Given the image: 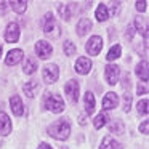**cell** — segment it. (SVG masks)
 I'll use <instances>...</instances> for the list:
<instances>
[{"label":"cell","instance_id":"30","mask_svg":"<svg viewBox=\"0 0 149 149\" xmlns=\"http://www.w3.org/2000/svg\"><path fill=\"white\" fill-rule=\"evenodd\" d=\"M148 93V87H146L144 82H139L138 85H136V95H146Z\"/></svg>","mask_w":149,"mask_h":149},{"label":"cell","instance_id":"4","mask_svg":"<svg viewBox=\"0 0 149 149\" xmlns=\"http://www.w3.org/2000/svg\"><path fill=\"white\" fill-rule=\"evenodd\" d=\"M64 93L68 96V100L71 101L72 104H75L79 101V93H80V87H79V82L77 80H69L68 84L64 85Z\"/></svg>","mask_w":149,"mask_h":149},{"label":"cell","instance_id":"5","mask_svg":"<svg viewBox=\"0 0 149 149\" xmlns=\"http://www.w3.org/2000/svg\"><path fill=\"white\" fill-rule=\"evenodd\" d=\"M42 77L45 84H55L59 77V68L56 64H47L42 71Z\"/></svg>","mask_w":149,"mask_h":149},{"label":"cell","instance_id":"8","mask_svg":"<svg viewBox=\"0 0 149 149\" xmlns=\"http://www.w3.org/2000/svg\"><path fill=\"white\" fill-rule=\"evenodd\" d=\"M103 50V39L100 36L90 37V40L87 42V53L91 56H98L100 52Z\"/></svg>","mask_w":149,"mask_h":149},{"label":"cell","instance_id":"29","mask_svg":"<svg viewBox=\"0 0 149 149\" xmlns=\"http://www.w3.org/2000/svg\"><path fill=\"white\" fill-rule=\"evenodd\" d=\"M130 107H132V95L127 93L125 95V101H123V111H125V112H128Z\"/></svg>","mask_w":149,"mask_h":149},{"label":"cell","instance_id":"22","mask_svg":"<svg viewBox=\"0 0 149 149\" xmlns=\"http://www.w3.org/2000/svg\"><path fill=\"white\" fill-rule=\"evenodd\" d=\"M107 122H109V117L106 116V112H100L98 116H95V119H93L95 128H103Z\"/></svg>","mask_w":149,"mask_h":149},{"label":"cell","instance_id":"34","mask_svg":"<svg viewBox=\"0 0 149 149\" xmlns=\"http://www.w3.org/2000/svg\"><path fill=\"white\" fill-rule=\"evenodd\" d=\"M133 34H135V27H133L132 24H130V26L127 27V40H128V42L133 39Z\"/></svg>","mask_w":149,"mask_h":149},{"label":"cell","instance_id":"20","mask_svg":"<svg viewBox=\"0 0 149 149\" xmlns=\"http://www.w3.org/2000/svg\"><path fill=\"white\" fill-rule=\"evenodd\" d=\"M37 88H39V82H37V80H29V82H26V84H24L23 91L26 93V96L32 98L34 95H36Z\"/></svg>","mask_w":149,"mask_h":149},{"label":"cell","instance_id":"6","mask_svg":"<svg viewBox=\"0 0 149 149\" xmlns=\"http://www.w3.org/2000/svg\"><path fill=\"white\" fill-rule=\"evenodd\" d=\"M19 36H21V31H19L18 23H10L7 26V29H5V34H3L5 40L8 43H16L19 40Z\"/></svg>","mask_w":149,"mask_h":149},{"label":"cell","instance_id":"25","mask_svg":"<svg viewBox=\"0 0 149 149\" xmlns=\"http://www.w3.org/2000/svg\"><path fill=\"white\" fill-rule=\"evenodd\" d=\"M123 123L120 122L119 119H114V120H111L109 122V132H112V133H117V135H120V133H123Z\"/></svg>","mask_w":149,"mask_h":149},{"label":"cell","instance_id":"27","mask_svg":"<svg viewBox=\"0 0 149 149\" xmlns=\"http://www.w3.org/2000/svg\"><path fill=\"white\" fill-rule=\"evenodd\" d=\"M63 48H64V55H66V56L75 55V45L71 42V40H66L64 45H63Z\"/></svg>","mask_w":149,"mask_h":149},{"label":"cell","instance_id":"3","mask_svg":"<svg viewBox=\"0 0 149 149\" xmlns=\"http://www.w3.org/2000/svg\"><path fill=\"white\" fill-rule=\"evenodd\" d=\"M42 31L47 34V37H52V39H58L61 31L58 29V21L53 16V13H47L42 19Z\"/></svg>","mask_w":149,"mask_h":149},{"label":"cell","instance_id":"23","mask_svg":"<svg viewBox=\"0 0 149 149\" xmlns=\"http://www.w3.org/2000/svg\"><path fill=\"white\" fill-rule=\"evenodd\" d=\"M120 53H122V47L120 45H112L109 48V52H107V55H106V59L107 61H116V59L120 56Z\"/></svg>","mask_w":149,"mask_h":149},{"label":"cell","instance_id":"33","mask_svg":"<svg viewBox=\"0 0 149 149\" xmlns=\"http://www.w3.org/2000/svg\"><path fill=\"white\" fill-rule=\"evenodd\" d=\"M139 132H141L143 135H148L149 133V120H144V122L139 125Z\"/></svg>","mask_w":149,"mask_h":149},{"label":"cell","instance_id":"11","mask_svg":"<svg viewBox=\"0 0 149 149\" xmlns=\"http://www.w3.org/2000/svg\"><path fill=\"white\" fill-rule=\"evenodd\" d=\"M75 72L80 75H87L88 72L91 71V59L87 58V56H80V58L75 61Z\"/></svg>","mask_w":149,"mask_h":149},{"label":"cell","instance_id":"2","mask_svg":"<svg viewBox=\"0 0 149 149\" xmlns=\"http://www.w3.org/2000/svg\"><path fill=\"white\" fill-rule=\"evenodd\" d=\"M42 104H43L45 109L52 111V112H55V114H59V112L64 111V100H63L58 93H52V91L43 93Z\"/></svg>","mask_w":149,"mask_h":149},{"label":"cell","instance_id":"9","mask_svg":"<svg viewBox=\"0 0 149 149\" xmlns=\"http://www.w3.org/2000/svg\"><path fill=\"white\" fill-rule=\"evenodd\" d=\"M104 77H106V82L109 85H116L117 80L120 77V69L117 64H107L106 69H104Z\"/></svg>","mask_w":149,"mask_h":149},{"label":"cell","instance_id":"38","mask_svg":"<svg viewBox=\"0 0 149 149\" xmlns=\"http://www.w3.org/2000/svg\"><path fill=\"white\" fill-rule=\"evenodd\" d=\"M0 56H2V45H0Z\"/></svg>","mask_w":149,"mask_h":149},{"label":"cell","instance_id":"19","mask_svg":"<svg viewBox=\"0 0 149 149\" xmlns=\"http://www.w3.org/2000/svg\"><path fill=\"white\" fill-rule=\"evenodd\" d=\"M95 16H96V19L100 21V23L106 21L107 18H109V8H107V5H104V3L98 5L96 11H95Z\"/></svg>","mask_w":149,"mask_h":149},{"label":"cell","instance_id":"31","mask_svg":"<svg viewBox=\"0 0 149 149\" xmlns=\"http://www.w3.org/2000/svg\"><path fill=\"white\" fill-rule=\"evenodd\" d=\"M111 136H104L103 138V141H101V146H100V149H112L111 148Z\"/></svg>","mask_w":149,"mask_h":149},{"label":"cell","instance_id":"28","mask_svg":"<svg viewBox=\"0 0 149 149\" xmlns=\"http://www.w3.org/2000/svg\"><path fill=\"white\" fill-rule=\"evenodd\" d=\"M119 10H120V2H112V3H111V13H109V16H116V15L119 13Z\"/></svg>","mask_w":149,"mask_h":149},{"label":"cell","instance_id":"26","mask_svg":"<svg viewBox=\"0 0 149 149\" xmlns=\"http://www.w3.org/2000/svg\"><path fill=\"white\" fill-rule=\"evenodd\" d=\"M136 112H138L141 117L148 116V112H149V101L148 100H141V101H139V103L136 104Z\"/></svg>","mask_w":149,"mask_h":149},{"label":"cell","instance_id":"39","mask_svg":"<svg viewBox=\"0 0 149 149\" xmlns=\"http://www.w3.org/2000/svg\"><path fill=\"white\" fill-rule=\"evenodd\" d=\"M63 149H66V148H63Z\"/></svg>","mask_w":149,"mask_h":149},{"label":"cell","instance_id":"15","mask_svg":"<svg viewBox=\"0 0 149 149\" xmlns=\"http://www.w3.org/2000/svg\"><path fill=\"white\" fill-rule=\"evenodd\" d=\"M117 106H119V96H117L116 93L109 91V93L104 95V98H103V107H104V109H106V111L116 109Z\"/></svg>","mask_w":149,"mask_h":149},{"label":"cell","instance_id":"16","mask_svg":"<svg viewBox=\"0 0 149 149\" xmlns=\"http://www.w3.org/2000/svg\"><path fill=\"white\" fill-rule=\"evenodd\" d=\"M136 75H138L139 80L144 82V84L149 80V64H148L146 59H141L139 64L136 66Z\"/></svg>","mask_w":149,"mask_h":149},{"label":"cell","instance_id":"10","mask_svg":"<svg viewBox=\"0 0 149 149\" xmlns=\"http://www.w3.org/2000/svg\"><path fill=\"white\" fill-rule=\"evenodd\" d=\"M75 10H77V3H74V2H68V3H58L59 16H61L64 21H69V19H71V16L75 13Z\"/></svg>","mask_w":149,"mask_h":149},{"label":"cell","instance_id":"35","mask_svg":"<svg viewBox=\"0 0 149 149\" xmlns=\"http://www.w3.org/2000/svg\"><path fill=\"white\" fill-rule=\"evenodd\" d=\"M8 11V2H0V15H5Z\"/></svg>","mask_w":149,"mask_h":149},{"label":"cell","instance_id":"12","mask_svg":"<svg viewBox=\"0 0 149 149\" xmlns=\"http://www.w3.org/2000/svg\"><path fill=\"white\" fill-rule=\"evenodd\" d=\"M23 58H24L23 50H18V48L10 50L8 55H7V58H5V64L7 66H16V64H19V63L23 61Z\"/></svg>","mask_w":149,"mask_h":149},{"label":"cell","instance_id":"36","mask_svg":"<svg viewBox=\"0 0 149 149\" xmlns=\"http://www.w3.org/2000/svg\"><path fill=\"white\" fill-rule=\"evenodd\" d=\"M79 123H80V125H87V117L79 116Z\"/></svg>","mask_w":149,"mask_h":149},{"label":"cell","instance_id":"1","mask_svg":"<svg viewBox=\"0 0 149 149\" xmlns=\"http://www.w3.org/2000/svg\"><path fill=\"white\" fill-rule=\"evenodd\" d=\"M47 133H48L52 138L58 139V141H64L69 138L71 135V123L66 119H59L56 122H53L52 125L47 127Z\"/></svg>","mask_w":149,"mask_h":149},{"label":"cell","instance_id":"24","mask_svg":"<svg viewBox=\"0 0 149 149\" xmlns=\"http://www.w3.org/2000/svg\"><path fill=\"white\" fill-rule=\"evenodd\" d=\"M36 71H37V61L34 58H29L26 63H24L23 72H24V74H27V75H31V74H34Z\"/></svg>","mask_w":149,"mask_h":149},{"label":"cell","instance_id":"21","mask_svg":"<svg viewBox=\"0 0 149 149\" xmlns=\"http://www.w3.org/2000/svg\"><path fill=\"white\" fill-rule=\"evenodd\" d=\"M8 3H10L11 10H13L15 13H18V15H23L24 11L27 10V2H26V0H21V2L13 0V2H8Z\"/></svg>","mask_w":149,"mask_h":149},{"label":"cell","instance_id":"18","mask_svg":"<svg viewBox=\"0 0 149 149\" xmlns=\"http://www.w3.org/2000/svg\"><path fill=\"white\" fill-rule=\"evenodd\" d=\"M84 106H85V112L87 114H93L95 112V106H96V103H95V96L91 91H87L84 96Z\"/></svg>","mask_w":149,"mask_h":149},{"label":"cell","instance_id":"7","mask_svg":"<svg viewBox=\"0 0 149 149\" xmlns=\"http://www.w3.org/2000/svg\"><path fill=\"white\" fill-rule=\"evenodd\" d=\"M53 53V47L50 45V42L47 40H39L36 43V55L39 56L40 59H48Z\"/></svg>","mask_w":149,"mask_h":149},{"label":"cell","instance_id":"32","mask_svg":"<svg viewBox=\"0 0 149 149\" xmlns=\"http://www.w3.org/2000/svg\"><path fill=\"white\" fill-rule=\"evenodd\" d=\"M146 7H148V5H146L144 0H139V2H136V3H135V8L139 11V13H144V11H146Z\"/></svg>","mask_w":149,"mask_h":149},{"label":"cell","instance_id":"17","mask_svg":"<svg viewBox=\"0 0 149 149\" xmlns=\"http://www.w3.org/2000/svg\"><path fill=\"white\" fill-rule=\"evenodd\" d=\"M75 29H77V36L79 37H85L91 31V21L88 19V18H82V19L77 23V27H75Z\"/></svg>","mask_w":149,"mask_h":149},{"label":"cell","instance_id":"13","mask_svg":"<svg viewBox=\"0 0 149 149\" xmlns=\"http://www.w3.org/2000/svg\"><path fill=\"white\" fill-rule=\"evenodd\" d=\"M11 120L10 117H8L7 112H3V111H0V135L2 136H7L11 133Z\"/></svg>","mask_w":149,"mask_h":149},{"label":"cell","instance_id":"37","mask_svg":"<svg viewBox=\"0 0 149 149\" xmlns=\"http://www.w3.org/2000/svg\"><path fill=\"white\" fill-rule=\"evenodd\" d=\"M39 149H53V148H52L50 144H47V143H40V144H39Z\"/></svg>","mask_w":149,"mask_h":149},{"label":"cell","instance_id":"14","mask_svg":"<svg viewBox=\"0 0 149 149\" xmlns=\"http://www.w3.org/2000/svg\"><path fill=\"white\" fill-rule=\"evenodd\" d=\"M10 106H11V111L16 117H21L24 114V104H23V100H21L19 95H13L10 98Z\"/></svg>","mask_w":149,"mask_h":149}]
</instances>
